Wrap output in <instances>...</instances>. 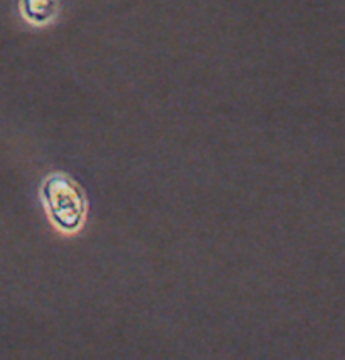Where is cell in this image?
Wrapping results in <instances>:
<instances>
[{"mask_svg": "<svg viewBox=\"0 0 345 360\" xmlns=\"http://www.w3.org/2000/svg\"><path fill=\"white\" fill-rule=\"evenodd\" d=\"M42 199L51 221L63 233H76L86 217V199L81 188L66 175H51L42 187Z\"/></svg>", "mask_w": 345, "mask_h": 360, "instance_id": "obj_1", "label": "cell"}]
</instances>
